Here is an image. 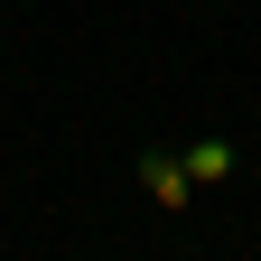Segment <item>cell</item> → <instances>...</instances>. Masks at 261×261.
<instances>
[{
  "mask_svg": "<svg viewBox=\"0 0 261 261\" xmlns=\"http://www.w3.org/2000/svg\"><path fill=\"white\" fill-rule=\"evenodd\" d=\"M140 196H149L159 215H187V205H196V177H187V159H177L168 140L140 149Z\"/></svg>",
  "mask_w": 261,
  "mask_h": 261,
  "instance_id": "obj_1",
  "label": "cell"
},
{
  "mask_svg": "<svg viewBox=\"0 0 261 261\" xmlns=\"http://www.w3.org/2000/svg\"><path fill=\"white\" fill-rule=\"evenodd\" d=\"M177 159H187L196 196H215V187H233V177H243V140H224V130H196V140H187Z\"/></svg>",
  "mask_w": 261,
  "mask_h": 261,
  "instance_id": "obj_2",
  "label": "cell"
}]
</instances>
